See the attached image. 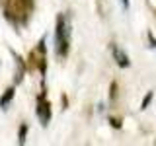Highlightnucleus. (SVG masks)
Instances as JSON below:
<instances>
[{
    "label": "nucleus",
    "instance_id": "obj_1",
    "mask_svg": "<svg viewBox=\"0 0 156 146\" xmlns=\"http://www.w3.org/2000/svg\"><path fill=\"white\" fill-rule=\"evenodd\" d=\"M68 33H70V27H68V19L65 14L57 18V31H55V41H57V53L61 57H66L68 53Z\"/></svg>",
    "mask_w": 156,
    "mask_h": 146
},
{
    "label": "nucleus",
    "instance_id": "obj_2",
    "mask_svg": "<svg viewBox=\"0 0 156 146\" xmlns=\"http://www.w3.org/2000/svg\"><path fill=\"white\" fill-rule=\"evenodd\" d=\"M37 115L41 119V125H49V121H51V105L43 96L39 97V103H37Z\"/></svg>",
    "mask_w": 156,
    "mask_h": 146
},
{
    "label": "nucleus",
    "instance_id": "obj_3",
    "mask_svg": "<svg viewBox=\"0 0 156 146\" xmlns=\"http://www.w3.org/2000/svg\"><path fill=\"white\" fill-rule=\"evenodd\" d=\"M113 57H115V61H117V64H119V66H123V68L129 66V57H127L119 47H113Z\"/></svg>",
    "mask_w": 156,
    "mask_h": 146
},
{
    "label": "nucleus",
    "instance_id": "obj_4",
    "mask_svg": "<svg viewBox=\"0 0 156 146\" xmlns=\"http://www.w3.org/2000/svg\"><path fill=\"white\" fill-rule=\"evenodd\" d=\"M12 97H14V88H8L6 94H4V96H2V99H0V107H2V109H6L8 101H12Z\"/></svg>",
    "mask_w": 156,
    "mask_h": 146
},
{
    "label": "nucleus",
    "instance_id": "obj_5",
    "mask_svg": "<svg viewBox=\"0 0 156 146\" xmlns=\"http://www.w3.org/2000/svg\"><path fill=\"white\" fill-rule=\"evenodd\" d=\"M26 134H27V127L26 125H22V127H20V138H18V142L20 144H23V142H26Z\"/></svg>",
    "mask_w": 156,
    "mask_h": 146
},
{
    "label": "nucleus",
    "instance_id": "obj_6",
    "mask_svg": "<svg viewBox=\"0 0 156 146\" xmlns=\"http://www.w3.org/2000/svg\"><path fill=\"white\" fill-rule=\"evenodd\" d=\"M150 101H152V92H148V94L144 96V99H143V105H140V109H146Z\"/></svg>",
    "mask_w": 156,
    "mask_h": 146
},
{
    "label": "nucleus",
    "instance_id": "obj_7",
    "mask_svg": "<svg viewBox=\"0 0 156 146\" xmlns=\"http://www.w3.org/2000/svg\"><path fill=\"white\" fill-rule=\"evenodd\" d=\"M115 90H117V84H115V82H113V84H111V99H115Z\"/></svg>",
    "mask_w": 156,
    "mask_h": 146
},
{
    "label": "nucleus",
    "instance_id": "obj_8",
    "mask_svg": "<svg viewBox=\"0 0 156 146\" xmlns=\"http://www.w3.org/2000/svg\"><path fill=\"white\" fill-rule=\"evenodd\" d=\"M109 123H111V127H113V129H119V127H121V123H117L115 119H109Z\"/></svg>",
    "mask_w": 156,
    "mask_h": 146
},
{
    "label": "nucleus",
    "instance_id": "obj_9",
    "mask_svg": "<svg viewBox=\"0 0 156 146\" xmlns=\"http://www.w3.org/2000/svg\"><path fill=\"white\" fill-rule=\"evenodd\" d=\"M148 41H150V43H152V45L156 47V37L152 35V33H148Z\"/></svg>",
    "mask_w": 156,
    "mask_h": 146
},
{
    "label": "nucleus",
    "instance_id": "obj_10",
    "mask_svg": "<svg viewBox=\"0 0 156 146\" xmlns=\"http://www.w3.org/2000/svg\"><path fill=\"white\" fill-rule=\"evenodd\" d=\"M123 4H125V8H129V0H123Z\"/></svg>",
    "mask_w": 156,
    "mask_h": 146
}]
</instances>
